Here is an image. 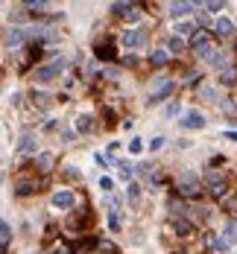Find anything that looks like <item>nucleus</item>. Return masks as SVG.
<instances>
[{"instance_id":"f257e3e1","label":"nucleus","mask_w":237,"mask_h":254,"mask_svg":"<svg viewBox=\"0 0 237 254\" xmlns=\"http://www.w3.org/2000/svg\"><path fill=\"white\" fill-rule=\"evenodd\" d=\"M214 35H217V32L205 30V27H199V30L190 35V47H193V53H196L202 62L211 56V53H214Z\"/></svg>"},{"instance_id":"f03ea898","label":"nucleus","mask_w":237,"mask_h":254,"mask_svg":"<svg viewBox=\"0 0 237 254\" xmlns=\"http://www.w3.org/2000/svg\"><path fill=\"white\" fill-rule=\"evenodd\" d=\"M111 15H114V18H120L123 24H138V21H141V15H143V9L138 6L135 0H117V3L111 6Z\"/></svg>"},{"instance_id":"7ed1b4c3","label":"nucleus","mask_w":237,"mask_h":254,"mask_svg":"<svg viewBox=\"0 0 237 254\" xmlns=\"http://www.w3.org/2000/svg\"><path fill=\"white\" fill-rule=\"evenodd\" d=\"M65 67H68V62H65V59H56V62H47V64H41V67H35L33 79L38 82V85H47V82H53V79H59V76L65 73Z\"/></svg>"},{"instance_id":"20e7f679","label":"nucleus","mask_w":237,"mask_h":254,"mask_svg":"<svg viewBox=\"0 0 237 254\" xmlns=\"http://www.w3.org/2000/svg\"><path fill=\"white\" fill-rule=\"evenodd\" d=\"M35 190H41L38 187V178H35V164L30 167V169H21L18 175H15V196H33Z\"/></svg>"},{"instance_id":"39448f33","label":"nucleus","mask_w":237,"mask_h":254,"mask_svg":"<svg viewBox=\"0 0 237 254\" xmlns=\"http://www.w3.org/2000/svg\"><path fill=\"white\" fill-rule=\"evenodd\" d=\"M176 193L182 196V199H199L202 196V184H199V178L196 175H182L179 178V184H176Z\"/></svg>"},{"instance_id":"423d86ee","label":"nucleus","mask_w":237,"mask_h":254,"mask_svg":"<svg viewBox=\"0 0 237 254\" xmlns=\"http://www.w3.org/2000/svg\"><path fill=\"white\" fill-rule=\"evenodd\" d=\"M205 187L211 196H217V199H223L226 193H229V184H226V175L220 172V169H208L205 172Z\"/></svg>"},{"instance_id":"0eeeda50","label":"nucleus","mask_w":237,"mask_h":254,"mask_svg":"<svg viewBox=\"0 0 237 254\" xmlns=\"http://www.w3.org/2000/svg\"><path fill=\"white\" fill-rule=\"evenodd\" d=\"M173 91H176V82H173V79H155V82H152V94H149L146 102H149V105H158V102H164Z\"/></svg>"},{"instance_id":"6e6552de","label":"nucleus","mask_w":237,"mask_h":254,"mask_svg":"<svg viewBox=\"0 0 237 254\" xmlns=\"http://www.w3.org/2000/svg\"><path fill=\"white\" fill-rule=\"evenodd\" d=\"M41 50H44V44H38V41H33V44L27 47V53H24V56L18 59V70H21V73H27V70H30V67H33V64L38 62Z\"/></svg>"},{"instance_id":"1a4fd4ad","label":"nucleus","mask_w":237,"mask_h":254,"mask_svg":"<svg viewBox=\"0 0 237 254\" xmlns=\"http://www.w3.org/2000/svg\"><path fill=\"white\" fill-rule=\"evenodd\" d=\"M30 32H24V30H12L9 35H6V47H9V53H21V50H27L30 44Z\"/></svg>"},{"instance_id":"9d476101","label":"nucleus","mask_w":237,"mask_h":254,"mask_svg":"<svg viewBox=\"0 0 237 254\" xmlns=\"http://www.w3.org/2000/svg\"><path fill=\"white\" fill-rule=\"evenodd\" d=\"M53 208H56V211H73V208H76V196L70 190L53 193Z\"/></svg>"},{"instance_id":"9b49d317","label":"nucleus","mask_w":237,"mask_h":254,"mask_svg":"<svg viewBox=\"0 0 237 254\" xmlns=\"http://www.w3.org/2000/svg\"><path fill=\"white\" fill-rule=\"evenodd\" d=\"M235 243H237V222H229L226 228H223V237L214 243V249L223 252V249H229V246H235Z\"/></svg>"},{"instance_id":"f8f14e48","label":"nucleus","mask_w":237,"mask_h":254,"mask_svg":"<svg viewBox=\"0 0 237 254\" xmlns=\"http://www.w3.org/2000/svg\"><path fill=\"white\" fill-rule=\"evenodd\" d=\"M94 56L102 59V62H114V59H117V47H114L111 41H100V44L94 47Z\"/></svg>"},{"instance_id":"ddd939ff","label":"nucleus","mask_w":237,"mask_h":254,"mask_svg":"<svg viewBox=\"0 0 237 254\" xmlns=\"http://www.w3.org/2000/svg\"><path fill=\"white\" fill-rule=\"evenodd\" d=\"M123 44H126L129 50L143 47V44H146V30H126V35H123Z\"/></svg>"},{"instance_id":"4468645a","label":"nucleus","mask_w":237,"mask_h":254,"mask_svg":"<svg viewBox=\"0 0 237 254\" xmlns=\"http://www.w3.org/2000/svg\"><path fill=\"white\" fill-rule=\"evenodd\" d=\"M202 126H205V114H199V111H188L182 117V128H188V131H196Z\"/></svg>"},{"instance_id":"2eb2a0df","label":"nucleus","mask_w":237,"mask_h":254,"mask_svg":"<svg viewBox=\"0 0 237 254\" xmlns=\"http://www.w3.org/2000/svg\"><path fill=\"white\" fill-rule=\"evenodd\" d=\"M33 164H35V169H38V172H50V169L56 167V155H53V152H41Z\"/></svg>"},{"instance_id":"dca6fc26","label":"nucleus","mask_w":237,"mask_h":254,"mask_svg":"<svg viewBox=\"0 0 237 254\" xmlns=\"http://www.w3.org/2000/svg\"><path fill=\"white\" fill-rule=\"evenodd\" d=\"M170 225L176 228L179 237H190V234H193V222H188L185 216H170Z\"/></svg>"},{"instance_id":"f3484780","label":"nucleus","mask_w":237,"mask_h":254,"mask_svg":"<svg viewBox=\"0 0 237 254\" xmlns=\"http://www.w3.org/2000/svg\"><path fill=\"white\" fill-rule=\"evenodd\" d=\"M214 32H217V35H223V38H226V35H232V32H235V21H232V18H226V15H223V18H217V21H214Z\"/></svg>"},{"instance_id":"a211bd4d","label":"nucleus","mask_w":237,"mask_h":254,"mask_svg":"<svg viewBox=\"0 0 237 254\" xmlns=\"http://www.w3.org/2000/svg\"><path fill=\"white\" fill-rule=\"evenodd\" d=\"M190 12H193V6L185 3V0H173V6H170V15H173V18H185V15H190Z\"/></svg>"},{"instance_id":"6ab92c4d","label":"nucleus","mask_w":237,"mask_h":254,"mask_svg":"<svg viewBox=\"0 0 237 254\" xmlns=\"http://www.w3.org/2000/svg\"><path fill=\"white\" fill-rule=\"evenodd\" d=\"M170 62V50H161V47H155L152 53H149V64H155V67H164Z\"/></svg>"},{"instance_id":"aec40b11","label":"nucleus","mask_w":237,"mask_h":254,"mask_svg":"<svg viewBox=\"0 0 237 254\" xmlns=\"http://www.w3.org/2000/svg\"><path fill=\"white\" fill-rule=\"evenodd\" d=\"M9 243H12V228H9L6 219H0V252L3 254H6V249H9Z\"/></svg>"},{"instance_id":"412c9836","label":"nucleus","mask_w":237,"mask_h":254,"mask_svg":"<svg viewBox=\"0 0 237 254\" xmlns=\"http://www.w3.org/2000/svg\"><path fill=\"white\" fill-rule=\"evenodd\" d=\"M205 62L214 64V67H220V70H226V67H229V56H226L223 50H214V53H211V56H208Z\"/></svg>"},{"instance_id":"4be33fe9","label":"nucleus","mask_w":237,"mask_h":254,"mask_svg":"<svg viewBox=\"0 0 237 254\" xmlns=\"http://www.w3.org/2000/svg\"><path fill=\"white\" fill-rule=\"evenodd\" d=\"M108 231H111V234L120 231V211H117L114 202H111V211H108Z\"/></svg>"},{"instance_id":"5701e85b","label":"nucleus","mask_w":237,"mask_h":254,"mask_svg":"<svg viewBox=\"0 0 237 254\" xmlns=\"http://www.w3.org/2000/svg\"><path fill=\"white\" fill-rule=\"evenodd\" d=\"M24 6H27V12H47L50 9V0H24Z\"/></svg>"},{"instance_id":"b1692460","label":"nucleus","mask_w":237,"mask_h":254,"mask_svg":"<svg viewBox=\"0 0 237 254\" xmlns=\"http://www.w3.org/2000/svg\"><path fill=\"white\" fill-rule=\"evenodd\" d=\"M220 82L223 85H237V67H226V70H220Z\"/></svg>"},{"instance_id":"393cba45","label":"nucleus","mask_w":237,"mask_h":254,"mask_svg":"<svg viewBox=\"0 0 237 254\" xmlns=\"http://www.w3.org/2000/svg\"><path fill=\"white\" fill-rule=\"evenodd\" d=\"M18 152H24V155L35 152V137H33V134H24V137H21V143H18Z\"/></svg>"},{"instance_id":"a878e982","label":"nucleus","mask_w":237,"mask_h":254,"mask_svg":"<svg viewBox=\"0 0 237 254\" xmlns=\"http://www.w3.org/2000/svg\"><path fill=\"white\" fill-rule=\"evenodd\" d=\"M97 252L100 254H120V249H117L111 240H97Z\"/></svg>"},{"instance_id":"bb28decb","label":"nucleus","mask_w":237,"mask_h":254,"mask_svg":"<svg viewBox=\"0 0 237 254\" xmlns=\"http://www.w3.org/2000/svg\"><path fill=\"white\" fill-rule=\"evenodd\" d=\"M91 128H94V117H91V114L76 117V131H91Z\"/></svg>"},{"instance_id":"cd10ccee","label":"nucleus","mask_w":237,"mask_h":254,"mask_svg":"<svg viewBox=\"0 0 237 254\" xmlns=\"http://www.w3.org/2000/svg\"><path fill=\"white\" fill-rule=\"evenodd\" d=\"M30 99H33V105H38V108H47V105L53 102V96H44L41 91H33V94H30Z\"/></svg>"},{"instance_id":"c85d7f7f","label":"nucleus","mask_w":237,"mask_h":254,"mask_svg":"<svg viewBox=\"0 0 237 254\" xmlns=\"http://www.w3.org/2000/svg\"><path fill=\"white\" fill-rule=\"evenodd\" d=\"M220 202H223V208H226V211L237 213V193H226V196H223Z\"/></svg>"},{"instance_id":"c756f323","label":"nucleus","mask_w":237,"mask_h":254,"mask_svg":"<svg viewBox=\"0 0 237 254\" xmlns=\"http://www.w3.org/2000/svg\"><path fill=\"white\" fill-rule=\"evenodd\" d=\"M167 50L170 53H182V50H185V41H182L179 35H170L167 38Z\"/></svg>"},{"instance_id":"7c9ffc66","label":"nucleus","mask_w":237,"mask_h":254,"mask_svg":"<svg viewBox=\"0 0 237 254\" xmlns=\"http://www.w3.org/2000/svg\"><path fill=\"white\" fill-rule=\"evenodd\" d=\"M117 167H120V181H132V167H129V161H114Z\"/></svg>"},{"instance_id":"2f4dec72","label":"nucleus","mask_w":237,"mask_h":254,"mask_svg":"<svg viewBox=\"0 0 237 254\" xmlns=\"http://www.w3.org/2000/svg\"><path fill=\"white\" fill-rule=\"evenodd\" d=\"M199 27H196V21H182V24H176V32L179 35H188V32H196Z\"/></svg>"},{"instance_id":"473e14b6","label":"nucleus","mask_w":237,"mask_h":254,"mask_svg":"<svg viewBox=\"0 0 237 254\" xmlns=\"http://www.w3.org/2000/svg\"><path fill=\"white\" fill-rule=\"evenodd\" d=\"M223 6H226V0H205V9L208 12H220Z\"/></svg>"},{"instance_id":"72a5a7b5","label":"nucleus","mask_w":237,"mask_h":254,"mask_svg":"<svg viewBox=\"0 0 237 254\" xmlns=\"http://www.w3.org/2000/svg\"><path fill=\"white\" fill-rule=\"evenodd\" d=\"M129 202H138V196H141V184H135V181H129Z\"/></svg>"},{"instance_id":"f704fd0d","label":"nucleus","mask_w":237,"mask_h":254,"mask_svg":"<svg viewBox=\"0 0 237 254\" xmlns=\"http://www.w3.org/2000/svg\"><path fill=\"white\" fill-rule=\"evenodd\" d=\"M100 187H102V193H111V190H114V178L102 175V178H100Z\"/></svg>"},{"instance_id":"c9c22d12","label":"nucleus","mask_w":237,"mask_h":254,"mask_svg":"<svg viewBox=\"0 0 237 254\" xmlns=\"http://www.w3.org/2000/svg\"><path fill=\"white\" fill-rule=\"evenodd\" d=\"M129 152H132V155H138V152H143V143H141V140H129Z\"/></svg>"},{"instance_id":"e433bc0d","label":"nucleus","mask_w":237,"mask_h":254,"mask_svg":"<svg viewBox=\"0 0 237 254\" xmlns=\"http://www.w3.org/2000/svg\"><path fill=\"white\" fill-rule=\"evenodd\" d=\"M202 99H208V102H217V91H214V88H202Z\"/></svg>"},{"instance_id":"4c0bfd02","label":"nucleus","mask_w":237,"mask_h":254,"mask_svg":"<svg viewBox=\"0 0 237 254\" xmlns=\"http://www.w3.org/2000/svg\"><path fill=\"white\" fill-rule=\"evenodd\" d=\"M193 21H196V27H208V24H211V21H208V12H199Z\"/></svg>"},{"instance_id":"58836bf2","label":"nucleus","mask_w":237,"mask_h":254,"mask_svg":"<svg viewBox=\"0 0 237 254\" xmlns=\"http://www.w3.org/2000/svg\"><path fill=\"white\" fill-rule=\"evenodd\" d=\"M53 254H73V252H70V246H68V243H59V246H56V252H53Z\"/></svg>"},{"instance_id":"ea45409f","label":"nucleus","mask_w":237,"mask_h":254,"mask_svg":"<svg viewBox=\"0 0 237 254\" xmlns=\"http://www.w3.org/2000/svg\"><path fill=\"white\" fill-rule=\"evenodd\" d=\"M164 114H167V117H176V114H179V102H170V105H167V111H164Z\"/></svg>"},{"instance_id":"a19ab883","label":"nucleus","mask_w":237,"mask_h":254,"mask_svg":"<svg viewBox=\"0 0 237 254\" xmlns=\"http://www.w3.org/2000/svg\"><path fill=\"white\" fill-rule=\"evenodd\" d=\"M164 146V137H152V143H149V149L155 152V149H161Z\"/></svg>"},{"instance_id":"79ce46f5","label":"nucleus","mask_w":237,"mask_h":254,"mask_svg":"<svg viewBox=\"0 0 237 254\" xmlns=\"http://www.w3.org/2000/svg\"><path fill=\"white\" fill-rule=\"evenodd\" d=\"M226 137H229V140H235V143H237V131H226Z\"/></svg>"},{"instance_id":"37998d69","label":"nucleus","mask_w":237,"mask_h":254,"mask_svg":"<svg viewBox=\"0 0 237 254\" xmlns=\"http://www.w3.org/2000/svg\"><path fill=\"white\" fill-rule=\"evenodd\" d=\"M185 3H190V6H199V3H205V0H185Z\"/></svg>"}]
</instances>
